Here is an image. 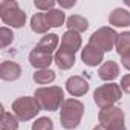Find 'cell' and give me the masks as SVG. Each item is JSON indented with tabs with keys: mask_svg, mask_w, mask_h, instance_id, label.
I'll use <instances>...</instances> for the list:
<instances>
[{
	"mask_svg": "<svg viewBox=\"0 0 130 130\" xmlns=\"http://www.w3.org/2000/svg\"><path fill=\"white\" fill-rule=\"evenodd\" d=\"M103 58H104V52L101 49L92 46V44H87L81 51V60H83V63L86 66H90V68L98 66V64L103 61Z\"/></svg>",
	"mask_w": 130,
	"mask_h": 130,
	"instance_id": "cell-9",
	"label": "cell"
},
{
	"mask_svg": "<svg viewBox=\"0 0 130 130\" xmlns=\"http://www.w3.org/2000/svg\"><path fill=\"white\" fill-rule=\"evenodd\" d=\"M66 26L69 28V31H74V32H84L87 28H89V22L83 17V15H71L68 20H66Z\"/></svg>",
	"mask_w": 130,
	"mask_h": 130,
	"instance_id": "cell-17",
	"label": "cell"
},
{
	"mask_svg": "<svg viewBox=\"0 0 130 130\" xmlns=\"http://www.w3.org/2000/svg\"><path fill=\"white\" fill-rule=\"evenodd\" d=\"M75 5H77L75 0H72V2H61V0H60V6H63V8H72Z\"/></svg>",
	"mask_w": 130,
	"mask_h": 130,
	"instance_id": "cell-28",
	"label": "cell"
},
{
	"mask_svg": "<svg viewBox=\"0 0 130 130\" xmlns=\"http://www.w3.org/2000/svg\"><path fill=\"white\" fill-rule=\"evenodd\" d=\"M0 17L2 22L11 28H22L26 23V12L19 8L14 0H2L0 2Z\"/></svg>",
	"mask_w": 130,
	"mask_h": 130,
	"instance_id": "cell-3",
	"label": "cell"
},
{
	"mask_svg": "<svg viewBox=\"0 0 130 130\" xmlns=\"http://www.w3.org/2000/svg\"><path fill=\"white\" fill-rule=\"evenodd\" d=\"M109 23L116 28H127L130 26V12L122 8H116L109 15Z\"/></svg>",
	"mask_w": 130,
	"mask_h": 130,
	"instance_id": "cell-14",
	"label": "cell"
},
{
	"mask_svg": "<svg viewBox=\"0 0 130 130\" xmlns=\"http://www.w3.org/2000/svg\"><path fill=\"white\" fill-rule=\"evenodd\" d=\"M93 130H107V128H106L103 124H98V125H95V127H93Z\"/></svg>",
	"mask_w": 130,
	"mask_h": 130,
	"instance_id": "cell-29",
	"label": "cell"
},
{
	"mask_svg": "<svg viewBox=\"0 0 130 130\" xmlns=\"http://www.w3.org/2000/svg\"><path fill=\"white\" fill-rule=\"evenodd\" d=\"M122 96V90H121V86L115 84V83H107V84H103L100 87L95 89L93 92V101L95 104L103 110V109H109V107H113V104L116 101H119Z\"/></svg>",
	"mask_w": 130,
	"mask_h": 130,
	"instance_id": "cell-4",
	"label": "cell"
},
{
	"mask_svg": "<svg viewBox=\"0 0 130 130\" xmlns=\"http://www.w3.org/2000/svg\"><path fill=\"white\" fill-rule=\"evenodd\" d=\"M34 5H35L37 9H40V11H47V12H49V11L54 9L55 2H54V0H35Z\"/></svg>",
	"mask_w": 130,
	"mask_h": 130,
	"instance_id": "cell-25",
	"label": "cell"
},
{
	"mask_svg": "<svg viewBox=\"0 0 130 130\" xmlns=\"http://www.w3.org/2000/svg\"><path fill=\"white\" fill-rule=\"evenodd\" d=\"M40 110L41 109L38 103L35 101V98L31 96H20L12 103V112L19 121H29L35 118Z\"/></svg>",
	"mask_w": 130,
	"mask_h": 130,
	"instance_id": "cell-6",
	"label": "cell"
},
{
	"mask_svg": "<svg viewBox=\"0 0 130 130\" xmlns=\"http://www.w3.org/2000/svg\"><path fill=\"white\" fill-rule=\"evenodd\" d=\"M84 113V104L78 100L69 98L64 100L61 104V110H60V121L63 128L66 130H74L80 125L81 118Z\"/></svg>",
	"mask_w": 130,
	"mask_h": 130,
	"instance_id": "cell-1",
	"label": "cell"
},
{
	"mask_svg": "<svg viewBox=\"0 0 130 130\" xmlns=\"http://www.w3.org/2000/svg\"><path fill=\"white\" fill-rule=\"evenodd\" d=\"M121 90L125 93H130V74H127L121 78Z\"/></svg>",
	"mask_w": 130,
	"mask_h": 130,
	"instance_id": "cell-26",
	"label": "cell"
},
{
	"mask_svg": "<svg viewBox=\"0 0 130 130\" xmlns=\"http://www.w3.org/2000/svg\"><path fill=\"white\" fill-rule=\"evenodd\" d=\"M0 128H2V130H17V128H19V119H17V116L2 109Z\"/></svg>",
	"mask_w": 130,
	"mask_h": 130,
	"instance_id": "cell-19",
	"label": "cell"
},
{
	"mask_svg": "<svg viewBox=\"0 0 130 130\" xmlns=\"http://www.w3.org/2000/svg\"><path fill=\"white\" fill-rule=\"evenodd\" d=\"M32 78L37 84H49L55 81V72L51 69H41V71H37Z\"/></svg>",
	"mask_w": 130,
	"mask_h": 130,
	"instance_id": "cell-21",
	"label": "cell"
},
{
	"mask_svg": "<svg viewBox=\"0 0 130 130\" xmlns=\"http://www.w3.org/2000/svg\"><path fill=\"white\" fill-rule=\"evenodd\" d=\"M118 75H119V66H118V63H115L112 60L106 61L103 66L98 69V77L101 80H104V81H112Z\"/></svg>",
	"mask_w": 130,
	"mask_h": 130,
	"instance_id": "cell-15",
	"label": "cell"
},
{
	"mask_svg": "<svg viewBox=\"0 0 130 130\" xmlns=\"http://www.w3.org/2000/svg\"><path fill=\"white\" fill-rule=\"evenodd\" d=\"M118 37H119V34H116L115 29L107 28V26H103V28L96 29V31L90 35L89 44H92V46L101 49L103 52H109V51H112L113 47H116Z\"/></svg>",
	"mask_w": 130,
	"mask_h": 130,
	"instance_id": "cell-5",
	"label": "cell"
},
{
	"mask_svg": "<svg viewBox=\"0 0 130 130\" xmlns=\"http://www.w3.org/2000/svg\"><path fill=\"white\" fill-rule=\"evenodd\" d=\"M22 75V68L15 61H3L0 66V78L5 81H15Z\"/></svg>",
	"mask_w": 130,
	"mask_h": 130,
	"instance_id": "cell-11",
	"label": "cell"
},
{
	"mask_svg": "<svg viewBox=\"0 0 130 130\" xmlns=\"http://www.w3.org/2000/svg\"><path fill=\"white\" fill-rule=\"evenodd\" d=\"M60 47L75 54L81 47V37H80V34L74 32V31H66L63 34V37H61V46Z\"/></svg>",
	"mask_w": 130,
	"mask_h": 130,
	"instance_id": "cell-12",
	"label": "cell"
},
{
	"mask_svg": "<svg viewBox=\"0 0 130 130\" xmlns=\"http://www.w3.org/2000/svg\"><path fill=\"white\" fill-rule=\"evenodd\" d=\"M66 89L72 96H83L89 90V83L83 77L75 75V77H71L66 81Z\"/></svg>",
	"mask_w": 130,
	"mask_h": 130,
	"instance_id": "cell-10",
	"label": "cell"
},
{
	"mask_svg": "<svg viewBox=\"0 0 130 130\" xmlns=\"http://www.w3.org/2000/svg\"><path fill=\"white\" fill-rule=\"evenodd\" d=\"M32 130H54V122H52V119L41 116L32 124Z\"/></svg>",
	"mask_w": 130,
	"mask_h": 130,
	"instance_id": "cell-23",
	"label": "cell"
},
{
	"mask_svg": "<svg viewBox=\"0 0 130 130\" xmlns=\"http://www.w3.org/2000/svg\"><path fill=\"white\" fill-rule=\"evenodd\" d=\"M54 61H55V64L61 71H68V69H71L75 64V54L69 52V51H64V49L60 47L57 51L55 57H54Z\"/></svg>",
	"mask_w": 130,
	"mask_h": 130,
	"instance_id": "cell-13",
	"label": "cell"
},
{
	"mask_svg": "<svg viewBox=\"0 0 130 130\" xmlns=\"http://www.w3.org/2000/svg\"><path fill=\"white\" fill-rule=\"evenodd\" d=\"M46 20L51 28H60L64 23V20H66V15H64V12L61 9H52V11L46 12Z\"/></svg>",
	"mask_w": 130,
	"mask_h": 130,
	"instance_id": "cell-20",
	"label": "cell"
},
{
	"mask_svg": "<svg viewBox=\"0 0 130 130\" xmlns=\"http://www.w3.org/2000/svg\"><path fill=\"white\" fill-rule=\"evenodd\" d=\"M125 5H128V6H130V0H125Z\"/></svg>",
	"mask_w": 130,
	"mask_h": 130,
	"instance_id": "cell-30",
	"label": "cell"
},
{
	"mask_svg": "<svg viewBox=\"0 0 130 130\" xmlns=\"http://www.w3.org/2000/svg\"><path fill=\"white\" fill-rule=\"evenodd\" d=\"M34 98L38 103L41 110L47 112H55L61 107L64 101V92L58 86H51V87H40L35 89Z\"/></svg>",
	"mask_w": 130,
	"mask_h": 130,
	"instance_id": "cell-2",
	"label": "cell"
},
{
	"mask_svg": "<svg viewBox=\"0 0 130 130\" xmlns=\"http://www.w3.org/2000/svg\"><path fill=\"white\" fill-rule=\"evenodd\" d=\"M12 40H14V34H12L11 29H8V28H2V29H0V41H2L0 44H2L3 49L8 47L12 43Z\"/></svg>",
	"mask_w": 130,
	"mask_h": 130,
	"instance_id": "cell-24",
	"label": "cell"
},
{
	"mask_svg": "<svg viewBox=\"0 0 130 130\" xmlns=\"http://www.w3.org/2000/svg\"><path fill=\"white\" fill-rule=\"evenodd\" d=\"M31 28H32V31L35 34H46L47 29L51 28L49 23H47V20H46V14L38 12V14L32 15V19H31Z\"/></svg>",
	"mask_w": 130,
	"mask_h": 130,
	"instance_id": "cell-18",
	"label": "cell"
},
{
	"mask_svg": "<svg viewBox=\"0 0 130 130\" xmlns=\"http://www.w3.org/2000/svg\"><path fill=\"white\" fill-rule=\"evenodd\" d=\"M100 124H103L107 130H125L124 125V112L119 107H109L100 110Z\"/></svg>",
	"mask_w": 130,
	"mask_h": 130,
	"instance_id": "cell-7",
	"label": "cell"
},
{
	"mask_svg": "<svg viewBox=\"0 0 130 130\" xmlns=\"http://www.w3.org/2000/svg\"><path fill=\"white\" fill-rule=\"evenodd\" d=\"M52 61H54V58H52V54H49V52H43V51H38L34 47L29 54V63L37 71L47 69Z\"/></svg>",
	"mask_w": 130,
	"mask_h": 130,
	"instance_id": "cell-8",
	"label": "cell"
},
{
	"mask_svg": "<svg viewBox=\"0 0 130 130\" xmlns=\"http://www.w3.org/2000/svg\"><path fill=\"white\" fill-rule=\"evenodd\" d=\"M121 61H122V66H124L127 71H130V52L125 54V55H122V57H121Z\"/></svg>",
	"mask_w": 130,
	"mask_h": 130,
	"instance_id": "cell-27",
	"label": "cell"
},
{
	"mask_svg": "<svg viewBox=\"0 0 130 130\" xmlns=\"http://www.w3.org/2000/svg\"><path fill=\"white\" fill-rule=\"evenodd\" d=\"M57 46H58V35L57 34H46L44 37H41V40L38 41V44L35 46V49L52 54L57 49Z\"/></svg>",
	"mask_w": 130,
	"mask_h": 130,
	"instance_id": "cell-16",
	"label": "cell"
},
{
	"mask_svg": "<svg viewBox=\"0 0 130 130\" xmlns=\"http://www.w3.org/2000/svg\"><path fill=\"white\" fill-rule=\"evenodd\" d=\"M116 52H118L121 57L130 52V32H128V31L119 34L118 41H116Z\"/></svg>",
	"mask_w": 130,
	"mask_h": 130,
	"instance_id": "cell-22",
	"label": "cell"
}]
</instances>
